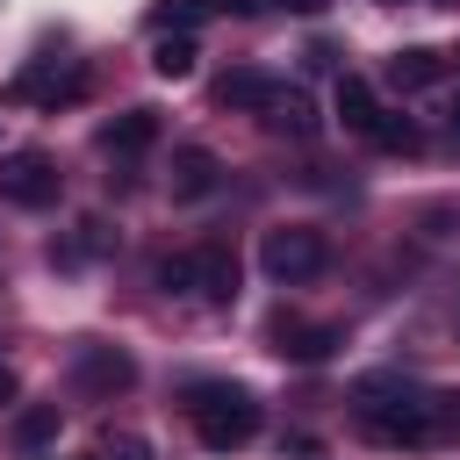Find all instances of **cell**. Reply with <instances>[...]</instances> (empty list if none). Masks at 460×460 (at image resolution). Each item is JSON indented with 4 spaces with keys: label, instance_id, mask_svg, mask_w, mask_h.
Masks as SVG:
<instances>
[{
    "label": "cell",
    "instance_id": "obj_12",
    "mask_svg": "<svg viewBox=\"0 0 460 460\" xmlns=\"http://www.w3.org/2000/svg\"><path fill=\"white\" fill-rule=\"evenodd\" d=\"M446 79V50H395L388 58V86H402V93H417V86H438Z\"/></svg>",
    "mask_w": 460,
    "mask_h": 460
},
{
    "label": "cell",
    "instance_id": "obj_15",
    "mask_svg": "<svg viewBox=\"0 0 460 460\" xmlns=\"http://www.w3.org/2000/svg\"><path fill=\"white\" fill-rule=\"evenodd\" d=\"M151 72L158 79H187L194 72V36H158L151 43Z\"/></svg>",
    "mask_w": 460,
    "mask_h": 460
},
{
    "label": "cell",
    "instance_id": "obj_3",
    "mask_svg": "<svg viewBox=\"0 0 460 460\" xmlns=\"http://www.w3.org/2000/svg\"><path fill=\"white\" fill-rule=\"evenodd\" d=\"M259 266H266L273 280H316V273L331 266V244H323V230H309V223H280V230L259 237Z\"/></svg>",
    "mask_w": 460,
    "mask_h": 460
},
{
    "label": "cell",
    "instance_id": "obj_14",
    "mask_svg": "<svg viewBox=\"0 0 460 460\" xmlns=\"http://www.w3.org/2000/svg\"><path fill=\"white\" fill-rule=\"evenodd\" d=\"M201 14H208V0H158V7H151V29H158V36H194Z\"/></svg>",
    "mask_w": 460,
    "mask_h": 460
},
{
    "label": "cell",
    "instance_id": "obj_5",
    "mask_svg": "<svg viewBox=\"0 0 460 460\" xmlns=\"http://www.w3.org/2000/svg\"><path fill=\"white\" fill-rule=\"evenodd\" d=\"M129 381H137V359H129L122 345H79V352H72V388H79V395L108 402V395H122Z\"/></svg>",
    "mask_w": 460,
    "mask_h": 460
},
{
    "label": "cell",
    "instance_id": "obj_17",
    "mask_svg": "<svg viewBox=\"0 0 460 460\" xmlns=\"http://www.w3.org/2000/svg\"><path fill=\"white\" fill-rule=\"evenodd\" d=\"M86 460H151V438L144 431H101L86 446Z\"/></svg>",
    "mask_w": 460,
    "mask_h": 460
},
{
    "label": "cell",
    "instance_id": "obj_13",
    "mask_svg": "<svg viewBox=\"0 0 460 460\" xmlns=\"http://www.w3.org/2000/svg\"><path fill=\"white\" fill-rule=\"evenodd\" d=\"M338 122H345L352 137H374V122H381V101H374V86H367L359 72L338 79Z\"/></svg>",
    "mask_w": 460,
    "mask_h": 460
},
{
    "label": "cell",
    "instance_id": "obj_19",
    "mask_svg": "<svg viewBox=\"0 0 460 460\" xmlns=\"http://www.w3.org/2000/svg\"><path fill=\"white\" fill-rule=\"evenodd\" d=\"M208 7H223V14H259V7H273V0H208Z\"/></svg>",
    "mask_w": 460,
    "mask_h": 460
},
{
    "label": "cell",
    "instance_id": "obj_16",
    "mask_svg": "<svg viewBox=\"0 0 460 460\" xmlns=\"http://www.w3.org/2000/svg\"><path fill=\"white\" fill-rule=\"evenodd\" d=\"M50 438H58V402H36V410L14 417V446H22V453H36V446H50Z\"/></svg>",
    "mask_w": 460,
    "mask_h": 460
},
{
    "label": "cell",
    "instance_id": "obj_1",
    "mask_svg": "<svg viewBox=\"0 0 460 460\" xmlns=\"http://www.w3.org/2000/svg\"><path fill=\"white\" fill-rule=\"evenodd\" d=\"M187 424L208 453H230L244 438H259V395L237 381H194L187 388Z\"/></svg>",
    "mask_w": 460,
    "mask_h": 460
},
{
    "label": "cell",
    "instance_id": "obj_20",
    "mask_svg": "<svg viewBox=\"0 0 460 460\" xmlns=\"http://www.w3.org/2000/svg\"><path fill=\"white\" fill-rule=\"evenodd\" d=\"M280 7H295V14H316V7H331V0H280Z\"/></svg>",
    "mask_w": 460,
    "mask_h": 460
},
{
    "label": "cell",
    "instance_id": "obj_10",
    "mask_svg": "<svg viewBox=\"0 0 460 460\" xmlns=\"http://www.w3.org/2000/svg\"><path fill=\"white\" fill-rule=\"evenodd\" d=\"M158 144V108H122L108 129H101V151L108 158H137V151H151Z\"/></svg>",
    "mask_w": 460,
    "mask_h": 460
},
{
    "label": "cell",
    "instance_id": "obj_11",
    "mask_svg": "<svg viewBox=\"0 0 460 460\" xmlns=\"http://www.w3.org/2000/svg\"><path fill=\"white\" fill-rule=\"evenodd\" d=\"M273 86H280L273 72H252V65H230V72L216 79V108H244V115H259Z\"/></svg>",
    "mask_w": 460,
    "mask_h": 460
},
{
    "label": "cell",
    "instance_id": "obj_22",
    "mask_svg": "<svg viewBox=\"0 0 460 460\" xmlns=\"http://www.w3.org/2000/svg\"><path fill=\"white\" fill-rule=\"evenodd\" d=\"M453 137H460V108H453Z\"/></svg>",
    "mask_w": 460,
    "mask_h": 460
},
{
    "label": "cell",
    "instance_id": "obj_2",
    "mask_svg": "<svg viewBox=\"0 0 460 460\" xmlns=\"http://www.w3.org/2000/svg\"><path fill=\"white\" fill-rule=\"evenodd\" d=\"M158 288L201 295V302H230L237 295V252L230 244H194V252H180V259L158 266Z\"/></svg>",
    "mask_w": 460,
    "mask_h": 460
},
{
    "label": "cell",
    "instance_id": "obj_7",
    "mask_svg": "<svg viewBox=\"0 0 460 460\" xmlns=\"http://www.w3.org/2000/svg\"><path fill=\"white\" fill-rule=\"evenodd\" d=\"M338 345H345V331H338V323H309V316H273V352H280V359H302V367H309V359H331Z\"/></svg>",
    "mask_w": 460,
    "mask_h": 460
},
{
    "label": "cell",
    "instance_id": "obj_18",
    "mask_svg": "<svg viewBox=\"0 0 460 460\" xmlns=\"http://www.w3.org/2000/svg\"><path fill=\"white\" fill-rule=\"evenodd\" d=\"M374 144H381V151H402V158H410V151H424L417 122H402V115H381V122H374Z\"/></svg>",
    "mask_w": 460,
    "mask_h": 460
},
{
    "label": "cell",
    "instance_id": "obj_8",
    "mask_svg": "<svg viewBox=\"0 0 460 460\" xmlns=\"http://www.w3.org/2000/svg\"><path fill=\"white\" fill-rule=\"evenodd\" d=\"M216 180H223V158L208 144H180L172 151V201H201V194H216Z\"/></svg>",
    "mask_w": 460,
    "mask_h": 460
},
{
    "label": "cell",
    "instance_id": "obj_21",
    "mask_svg": "<svg viewBox=\"0 0 460 460\" xmlns=\"http://www.w3.org/2000/svg\"><path fill=\"white\" fill-rule=\"evenodd\" d=\"M0 402H14V374L7 367H0Z\"/></svg>",
    "mask_w": 460,
    "mask_h": 460
},
{
    "label": "cell",
    "instance_id": "obj_9",
    "mask_svg": "<svg viewBox=\"0 0 460 460\" xmlns=\"http://www.w3.org/2000/svg\"><path fill=\"white\" fill-rule=\"evenodd\" d=\"M259 122H266L273 137H316V108H309V93H302V86H288V79L266 93Z\"/></svg>",
    "mask_w": 460,
    "mask_h": 460
},
{
    "label": "cell",
    "instance_id": "obj_4",
    "mask_svg": "<svg viewBox=\"0 0 460 460\" xmlns=\"http://www.w3.org/2000/svg\"><path fill=\"white\" fill-rule=\"evenodd\" d=\"M58 158L50 151H7L0 158V201H14V208H50L58 201Z\"/></svg>",
    "mask_w": 460,
    "mask_h": 460
},
{
    "label": "cell",
    "instance_id": "obj_6",
    "mask_svg": "<svg viewBox=\"0 0 460 460\" xmlns=\"http://www.w3.org/2000/svg\"><path fill=\"white\" fill-rule=\"evenodd\" d=\"M79 93H86V72L79 65H58V58L14 72V86H7V101H29V108H72Z\"/></svg>",
    "mask_w": 460,
    "mask_h": 460
}]
</instances>
